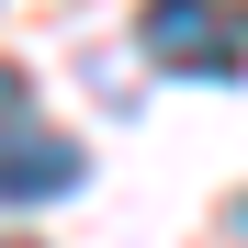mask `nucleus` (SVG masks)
Here are the masks:
<instances>
[{
	"mask_svg": "<svg viewBox=\"0 0 248 248\" xmlns=\"http://www.w3.org/2000/svg\"><path fill=\"white\" fill-rule=\"evenodd\" d=\"M91 181V158L68 136H34V124H0V203H57Z\"/></svg>",
	"mask_w": 248,
	"mask_h": 248,
	"instance_id": "2",
	"label": "nucleus"
},
{
	"mask_svg": "<svg viewBox=\"0 0 248 248\" xmlns=\"http://www.w3.org/2000/svg\"><path fill=\"white\" fill-rule=\"evenodd\" d=\"M0 113H23V68H0Z\"/></svg>",
	"mask_w": 248,
	"mask_h": 248,
	"instance_id": "3",
	"label": "nucleus"
},
{
	"mask_svg": "<svg viewBox=\"0 0 248 248\" xmlns=\"http://www.w3.org/2000/svg\"><path fill=\"white\" fill-rule=\"evenodd\" d=\"M237 248H248V203H237Z\"/></svg>",
	"mask_w": 248,
	"mask_h": 248,
	"instance_id": "4",
	"label": "nucleus"
},
{
	"mask_svg": "<svg viewBox=\"0 0 248 248\" xmlns=\"http://www.w3.org/2000/svg\"><path fill=\"white\" fill-rule=\"evenodd\" d=\"M147 68H170V79H237L248 34L215 0H147Z\"/></svg>",
	"mask_w": 248,
	"mask_h": 248,
	"instance_id": "1",
	"label": "nucleus"
}]
</instances>
